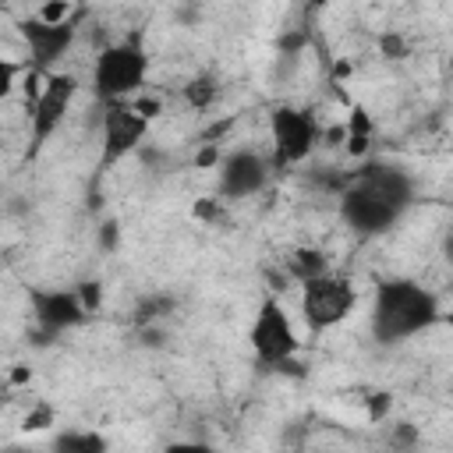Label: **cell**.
Listing matches in <instances>:
<instances>
[{
    "label": "cell",
    "mask_w": 453,
    "mask_h": 453,
    "mask_svg": "<svg viewBox=\"0 0 453 453\" xmlns=\"http://www.w3.org/2000/svg\"><path fill=\"white\" fill-rule=\"evenodd\" d=\"M414 195L418 184L403 166L368 159L340 188V219L357 237H379L400 223V216L414 205Z\"/></svg>",
    "instance_id": "cell-1"
},
{
    "label": "cell",
    "mask_w": 453,
    "mask_h": 453,
    "mask_svg": "<svg viewBox=\"0 0 453 453\" xmlns=\"http://www.w3.org/2000/svg\"><path fill=\"white\" fill-rule=\"evenodd\" d=\"M435 322H439L435 290H428V287H421L418 280H407V276H389V280L375 283L368 329H372V340L379 347L407 343L418 333L432 329Z\"/></svg>",
    "instance_id": "cell-2"
},
{
    "label": "cell",
    "mask_w": 453,
    "mask_h": 453,
    "mask_svg": "<svg viewBox=\"0 0 453 453\" xmlns=\"http://www.w3.org/2000/svg\"><path fill=\"white\" fill-rule=\"evenodd\" d=\"M145 78H149V53H145V42L131 35L99 50L92 64V96L103 106L117 99H131L145 88Z\"/></svg>",
    "instance_id": "cell-3"
},
{
    "label": "cell",
    "mask_w": 453,
    "mask_h": 453,
    "mask_svg": "<svg viewBox=\"0 0 453 453\" xmlns=\"http://www.w3.org/2000/svg\"><path fill=\"white\" fill-rule=\"evenodd\" d=\"M248 340H251V350H255V357H258L262 368L301 375V372H297V361H294L301 340H297V329H294L290 315L283 311V304H280L276 297H265V301L258 304L255 322H251V329H248Z\"/></svg>",
    "instance_id": "cell-4"
},
{
    "label": "cell",
    "mask_w": 453,
    "mask_h": 453,
    "mask_svg": "<svg viewBox=\"0 0 453 453\" xmlns=\"http://www.w3.org/2000/svg\"><path fill=\"white\" fill-rule=\"evenodd\" d=\"M354 308H357V290L347 276L322 273L301 283V319L311 336L347 322Z\"/></svg>",
    "instance_id": "cell-5"
},
{
    "label": "cell",
    "mask_w": 453,
    "mask_h": 453,
    "mask_svg": "<svg viewBox=\"0 0 453 453\" xmlns=\"http://www.w3.org/2000/svg\"><path fill=\"white\" fill-rule=\"evenodd\" d=\"M74 96H78V78L74 74L46 71L42 88L32 99V110H28V149H25V159L28 163L39 159V152L46 149V142L57 134V127L64 124Z\"/></svg>",
    "instance_id": "cell-6"
},
{
    "label": "cell",
    "mask_w": 453,
    "mask_h": 453,
    "mask_svg": "<svg viewBox=\"0 0 453 453\" xmlns=\"http://www.w3.org/2000/svg\"><path fill=\"white\" fill-rule=\"evenodd\" d=\"M149 124L152 120L145 113H138V106L131 99L106 103L103 120H99V173L117 166L131 152H138L149 138Z\"/></svg>",
    "instance_id": "cell-7"
},
{
    "label": "cell",
    "mask_w": 453,
    "mask_h": 453,
    "mask_svg": "<svg viewBox=\"0 0 453 453\" xmlns=\"http://www.w3.org/2000/svg\"><path fill=\"white\" fill-rule=\"evenodd\" d=\"M269 142H273V166H297L322 142V131L308 110L276 106L269 113Z\"/></svg>",
    "instance_id": "cell-8"
},
{
    "label": "cell",
    "mask_w": 453,
    "mask_h": 453,
    "mask_svg": "<svg viewBox=\"0 0 453 453\" xmlns=\"http://www.w3.org/2000/svg\"><path fill=\"white\" fill-rule=\"evenodd\" d=\"M25 297H28V311H32L39 343H50V340H57L60 333H71V329H78V326L88 319V311H85L78 290H64V287H28Z\"/></svg>",
    "instance_id": "cell-9"
},
{
    "label": "cell",
    "mask_w": 453,
    "mask_h": 453,
    "mask_svg": "<svg viewBox=\"0 0 453 453\" xmlns=\"http://www.w3.org/2000/svg\"><path fill=\"white\" fill-rule=\"evenodd\" d=\"M78 21H81L78 11L67 14V18H60V21H46V18H39V14L21 18V21H18V35H21L25 50H28V64H32L35 71L57 67V64L67 57V50L74 46Z\"/></svg>",
    "instance_id": "cell-10"
},
{
    "label": "cell",
    "mask_w": 453,
    "mask_h": 453,
    "mask_svg": "<svg viewBox=\"0 0 453 453\" xmlns=\"http://www.w3.org/2000/svg\"><path fill=\"white\" fill-rule=\"evenodd\" d=\"M273 163L255 149H230L216 159V191L219 198H251L269 184Z\"/></svg>",
    "instance_id": "cell-11"
},
{
    "label": "cell",
    "mask_w": 453,
    "mask_h": 453,
    "mask_svg": "<svg viewBox=\"0 0 453 453\" xmlns=\"http://www.w3.org/2000/svg\"><path fill=\"white\" fill-rule=\"evenodd\" d=\"M57 453H106V439L92 428H64L53 435Z\"/></svg>",
    "instance_id": "cell-12"
},
{
    "label": "cell",
    "mask_w": 453,
    "mask_h": 453,
    "mask_svg": "<svg viewBox=\"0 0 453 453\" xmlns=\"http://www.w3.org/2000/svg\"><path fill=\"white\" fill-rule=\"evenodd\" d=\"M322 273H329V262H326V255H322L319 248H294V251H290V258H287V276H294L297 283H304V280L322 276Z\"/></svg>",
    "instance_id": "cell-13"
},
{
    "label": "cell",
    "mask_w": 453,
    "mask_h": 453,
    "mask_svg": "<svg viewBox=\"0 0 453 453\" xmlns=\"http://www.w3.org/2000/svg\"><path fill=\"white\" fill-rule=\"evenodd\" d=\"M219 99V81L212 78V74H195L188 85H184V103L191 106V110H209L212 103Z\"/></svg>",
    "instance_id": "cell-14"
},
{
    "label": "cell",
    "mask_w": 453,
    "mask_h": 453,
    "mask_svg": "<svg viewBox=\"0 0 453 453\" xmlns=\"http://www.w3.org/2000/svg\"><path fill=\"white\" fill-rule=\"evenodd\" d=\"M173 297L170 294H145V297H138V304H134V322L138 326H152V322H159L163 315H170L173 311Z\"/></svg>",
    "instance_id": "cell-15"
},
{
    "label": "cell",
    "mask_w": 453,
    "mask_h": 453,
    "mask_svg": "<svg viewBox=\"0 0 453 453\" xmlns=\"http://www.w3.org/2000/svg\"><path fill=\"white\" fill-rule=\"evenodd\" d=\"M343 131L350 134V152L361 156V152H365V142H368V134H372V120H368V113L357 106V110L350 113V127H343Z\"/></svg>",
    "instance_id": "cell-16"
},
{
    "label": "cell",
    "mask_w": 453,
    "mask_h": 453,
    "mask_svg": "<svg viewBox=\"0 0 453 453\" xmlns=\"http://www.w3.org/2000/svg\"><path fill=\"white\" fill-rule=\"evenodd\" d=\"M99 248H103L106 255H113V251L120 248V223H117V219H103V223H99Z\"/></svg>",
    "instance_id": "cell-17"
},
{
    "label": "cell",
    "mask_w": 453,
    "mask_h": 453,
    "mask_svg": "<svg viewBox=\"0 0 453 453\" xmlns=\"http://www.w3.org/2000/svg\"><path fill=\"white\" fill-rule=\"evenodd\" d=\"M18 74H21V64H14V60L0 57V99H7V96L14 92V85H18Z\"/></svg>",
    "instance_id": "cell-18"
},
{
    "label": "cell",
    "mask_w": 453,
    "mask_h": 453,
    "mask_svg": "<svg viewBox=\"0 0 453 453\" xmlns=\"http://www.w3.org/2000/svg\"><path fill=\"white\" fill-rule=\"evenodd\" d=\"M379 50H382V57H389V60H403V57L411 53V46H407L400 35H393V32H386V35L379 39Z\"/></svg>",
    "instance_id": "cell-19"
},
{
    "label": "cell",
    "mask_w": 453,
    "mask_h": 453,
    "mask_svg": "<svg viewBox=\"0 0 453 453\" xmlns=\"http://www.w3.org/2000/svg\"><path fill=\"white\" fill-rule=\"evenodd\" d=\"M78 297H81L85 311H96L99 301H103V287H99V280H85V283L78 287Z\"/></svg>",
    "instance_id": "cell-20"
},
{
    "label": "cell",
    "mask_w": 453,
    "mask_h": 453,
    "mask_svg": "<svg viewBox=\"0 0 453 453\" xmlns=\"http://www.w3.org/2000/svg\"><path fill=\"white\" fill-rule=\"evenodd\" d=\"M46 425H53V411L42 403V407H35L32 414H25V432H39V428H46Z\"/></svg>",
    "instance_id": "cell-21"
},
{
    "label": "cell",
    "mask_w": 453,
    "mask_h": 453,
    "mask_svg": "<svg viewBox=\"0 0 453 453\" xmlns=\"http://www.w3.org/2000/svg\"><path fill=\"white\" fill-rule=\"evenodd\" d=\"M67 14H74L71 11V0H46V7L39 11V18H46V21H60Z\"/></svg>",
    "instance_id": "cell-22"
},
{
    "label": "cell",
    "mask_w": 453,
    "mask_h": 453,
    "mask_svg": "<svg viewBox=\"0 0 453 453\" xmlns=\"http://www.w3.org/2000/svg\"><path fill=\"white\" fill-rule=\"evenodd\" d=\"M389 442H393V446H414V428H411L407 421H400V428L389 432Z\"/></svg>",
    "instance_id": "cell-23"
},
{
    "label": "cell",
    "mask_w": 453,
    "mask_h": 453,
    "mask_svg": "<svg viewBox=\"0 0 453 453\" xmlns=\"http://www.w3.org/2000/svg\"><path fill=\"white\" fill-rule=\"evenodd\" d=\"M195 216H198V219H212V216H216V202H198V205H195Z\"/></svg>",
    "instance_id": "cell-24"
},
{
    "label": "cell",
    "mask_w": 453,
    "mask_h": 453,
    "mask_svg": "<svg viewBox=\"0 0 453 453\" xmlns=\"http://www.w3.org/2000/svg\"><path fill=\"white\" fill-rule=\"evenodd\" d=\"M198 18H202L198 4H191V7H184V11H180V21H188V25H191V21H198Z\"/></svg>",
    "instance_id": "cell-25"
},
{
    "label": "cell",
    "mask_w": 453,
    "mask_h": 453,
    "mask_svg": "<svg viewBox=\"0 0 453 453\" xmlns=\"http://www.w3.org/2000/svg\"><path fill=\"white\" fill-rule=\"evenodd\" d=\"M4 4H14V0H0V7H4Z\"/></svg>",
    "instance_id": "cell-26"
}]
</instances>
